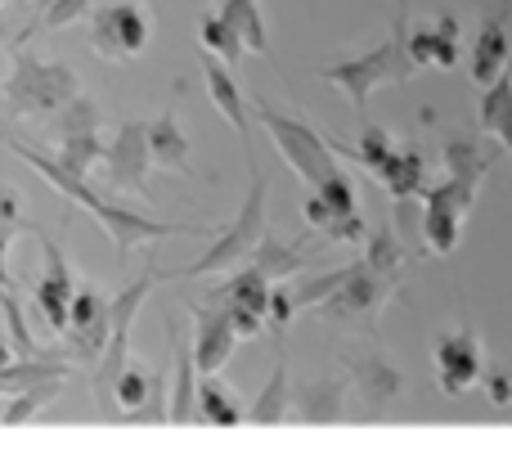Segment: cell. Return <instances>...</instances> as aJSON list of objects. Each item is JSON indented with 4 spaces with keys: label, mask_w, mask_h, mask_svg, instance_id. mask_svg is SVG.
Returning <instances> with one entry per match:
<instances>
[{
    "label": "cell",
    "mask_w": 512,
    "mask_h": 463,
    "mask_svg": "<svg viewBox=\"0 0 512 463\" xmlns=\"http://www.w3.org/2000/svg\"><path fill=\"white\" fill-rule=\"evenodd\" d=\"M409 72H414V59H409V9H405V0H400V18H396V32H391V41L373 45V50L355 54V59L324 63V68H319V77L333 81V86L355 104L360 122H369V117H364V104H369V95L378 86H400Z\"/></svg>",
    "instance_id": "1"
},
{
    "label": "cell",
    "mask_w": 512,
    "mask_h": 463,
    "mask_svg": "<svg viewBox=\"0 0 512 463\" xmlns=\"http://www.w3.org/2000/svg\"><path fill=\"white\" fill-rule=\"evenodd\" d=\"M81 95V77L68 63H45L27 45H14V72L5 81V117H41L59 113L68 99Z\"/></svg>",
    "instance_id": "2"
},
{
    "label": "cell",
    "mask_w": 512,
    "mask_h": 463,
    "mask_svg": "<svg viewBox=\"0 0 512 463\" xmlns=\"http://www.w3.org/2000/svg\"><path fill=\"white\" fill-rule=\"evenodd\" d=\"M162 279H171V270H149V275L131 279V284L122 288V293L108 302V342H104V356L90 365V392H95V410L99 414H113L117 396V374L126 369V347H131V324L135 315H140L144 297L153 293V284H162Z\"/></svg>",
    "instance_id": "3"
},
{
    "label": "cell",
    "mask_w": 512,
    "mask_h": 463,
    "mask_svg": "<svg viewBox=\"0 0 512 463\" xmlns=\"http://www.w3.org/2000/svg\"><path fill=\"white\" fill-rule=\"evenodd\" d=\"M265 194H270V180L265 171L248 162V194H243V207L234 212V221L221 230V239L185 270H171V279H198V275H221V270H234L256 252L265 234Z\"/></svg>",
    "instance_id": "4"
},
{
    "label": "cell",
    "mask_w": 512,
    "mask_h": 463,
    "mask_svg": "<svg viewBox=\"0 0 512 463\" xmlns=\"http://www.w3.org/2000/svg\"><path fill=\"white\" fill-rule=\"evenodd\" d=\"M256 113H261V122H265V131H270V140H274V149H279V158L288 162V167L297 171V176L306 180L310 189H315L324 176H333V171H337L333 144H328L310 122L279 113V108L265 104V99H256Z\"/></svg>",
    "instance_id": "5"
},
{
    "label": "cell",
    "mask_w": 512,
    "mask_h": 463,
    "mask_svg": "<svg viewBox=\"0 0 512 463\" xmlns=\"http://www.w3.org/2000/svg\"><path fill=\"white\" fill-rule=\"evenodd\" d=\"M396 293H400V279L378 275V270H369L364 261H355V270L315 306V315L319 320H351V324H360V329H373L382 306Z\"/></svg>",
    "instance_id": "6"
},
{
    "label": "cell",
    "mask_w": 512,
    "mask_h": 463,
    "mask_svg": "<svg viewBox=\"0 0 512 463\" xmlns=\"http://www.w3.org/2000/svg\"><path fill=\"white\" fill-rule=\"evenodd\" d=\"M423 203H427V216H423V239H427V252L436 257H450L463 239V225H468L472 207H477V189L459 185V180L445 176L441 185H427L423 189Z\"/></svg>",
    "instance_id": "7"
},
{
    "label": "cell",
    "mask_w": 512,
    "mask_h": 463,
    "mask_svg": "<svg viewBox=\"0 0 512 463\" xmlns=\"http://www.w3.org/2000/svg\"><path fill=\"white\" fill-rule=\"evenodd\" d=\"M149 36H153V23L135 0H113V5L90 14V45H95V54L108 63L135 59V54L149 45Z\"/></svg>",
    "instance_id": "8"
},
{
    "label": "cell",
    "mask_w": 512,
    "mask_h": 463,
    "mask_svg": "<svg viewBox=\"0 0 512 463\" xmlns=\"http://www.w3.org/2000/svg\"><path fill=\"white\" fill-rule=\"evenodd\" d=\"M54 140H59V162L77 176H90L99 158H104V140H99V108L90 95H77L59 108L54 117Z\"/></svg>",
    "instance_id": "9"
},
{
    "label": "cell",
    "mask_w": 512,
    "mask_h": 463,
    "mask_svg": "<svg viewBox=\"0 0 512 463\" xmlns=\"http://www.w3.org/2000/svg\"><path fill=\"white\" fill-rule=\"evenodd\" d=\"M337 360H342V369L351 374L346 383L360 392V401L369 405V410L382 414L387 405L400 401V392H405V374H400L378 347H342Z\"/></svg>",
    "instance_id": "10"
},
{
    "label": "cell",
    "mask_w": 512,
    "mask_h": 463,
    "mask_svg": "<svg viewBox=\"0 0 512 463\" xmlns=\"http://www.w3.org/2000/svg\"><path fill=\"white\" fill-rule=\"evenodd\" d=\"M95 221L104 225V234L113 239V248L122 252H131V248H140V243H158V239H171V234H203L207 225H189V221H158V216H149V212H135V207H126V203H99V212H95Z\"/></svg>",
    "instance_id": "11"
},
{
    "label": "cell",
    "mask_w": 512,
    "mask_h": 463,
    "mask_svg": "<svg viewBox=\"0 0 512 463\" xmlns=\"http://www.w3.org/2000/svg\"><path fill=\"white\" fill-rule=\"evenodd\" d=\"M104 167H108V185L126 189V194H149V135L144 122H122L113 140H104Z\"/></svg>",
    "instance_id": "12"
},
{
    "label": "cell",
    "mask_w": 512,
    "mask_h": 463,
    "mask_svg": "<svg viewBox=\"0 0 512 463\" xmlns=\"http://www.w3.org/2000/svg\"><path fill=\"white\" fill-rule=\"evenodd\" d=\"M36 239H41V252H45V275L36 279V311H41V320L63 338V329H68V311H72V297H77V279H72L68 257H63V248L50 239V234L36 230Z\"/></svg>",
    "instance_id": "13"
},
{
    "label": "cell",
    "mask_w": 512,
    "mask_h": 463,
    "mask_svg": "<svg viewBox=\"0 0 512 463\" xmlns=\"http://www.w3.org/2000/svg\"><path fill=\"white\" fill-rule=\"evenodd\" d=\"M207 302H221L225 311H230L239 338H256V333L265 329V311H270V279H265L256 266L243 261L239 275H234L225 288H216Z\"/></svg>",
    "instance_id": "14"
},
{
    "label": "cell",
    "mask_w": 512,
    "mask_h": 463,
    "mask_svg": "<svg viewBox=\"0 0 512 463\" xmlns=\"http://www.w3.org/2000/svg\"><path fill=\"white\" fill-rule=\"evenodd\" d=\"M436 360V378L450 396H463L486 378V360H481V342L472 329H459V333H445L432 351Z\"/></svg>",
    "instance_id": "15"
},
{
    "label": "cell",
    "mask_w": 512,
    "mask_h": 463,
    "mask_svg": "<svg viewBox=\"0 0 512 463\" xmlns=\"http://www.w3.org/2000/svg\"><path fill=\"white\" fill-rule=\"evenodd\" d=\"M63 342L72 347V356L81 365H95L104 356V342H108V302L95 293V288H77L72 297V311H68V329H63Z\"/></svg>",
    "instance_id": "16"
},
{
    "label": "cell",
    "mask_w": 512,
    "mask_h": 463,
    "mask_svg": "<svg viewBox=\"0 0 512 463\" xmlns=\"http://www.w3.org/2000/svg\"><path fill=\"white\" fill-rule=\"evenodd\" d=\"M189 315H194L198 324V338H194V360H198V374H221L225 360L234 356V347H239V329H234L230 311H225L221 302H194L189 306Z\"/></svg>",
    "instance_id": "17"
},
{
    "label": "cell",
    "mask_w": 512,
    "mask_h": 463,
    "mask_svg": "<svg viewBox=\"0 0 512 463\" xmlns=\"http://www.w3.org/2000/svg\"><path fill=\"white\" fill-rule=\"evenodd\" d=\"M0 140H5L9 149H14L18 158H23V162H27V167H32V171H41V176L50 180V185L59 189L63 198H72V203H81V207H86L90 216L99 212V203H104V198H99L95 189H90V180H86V176H77V171H68V167H63L59 158H50V153H41V149H32V144L14 140V135H0Z\"/></svg>",
    "instance_id": "18"
},
{
    "label": "cell",
    "mask_w": 512,
    "mask_h": 463,
    "mask_svg": "<svg viewBox=\"0 0 512 463\" xmlns=\"http://www.w3.org/2000/svg\"><path fill=\"white\" fill-rule=\"evenodd\" d=\"M414 68H454L459 63V18L441 14L432 27H409Z\"/></svg>",
    "instance_id": "19"
},
{
    "label": "cell",
    "mask_w": 512,
    "mask_h": 463,
    "mask_svg": "<svg viewBox=\"0 0 512 463\" xmlns=\"http://www.w3.org/2000/svg\"><path fill=\"white\" fill-rule=\"evenodd\" d=\"M171 333V347H176V387H171V401H167V423H194L198 419V360H194V342L180 338L176 320L167 324Z\"/></svg>",
    "instance_id": "20"
},
{
    "label": "cell",
    "mask_w": 512,
    "mask_h": 463,
    "mask_svg": "<svg viewBox=\"0 0 512 463\" xmlns=\"http://www.w3.org/2000/svg\"><path fill=\"white\" fill-rule=\"evenodd\" d=\"M203 77H207V95H212V104L225 113V122L234 126V135L248 144V99H243V90H239V81H234L230 63H225L221 54L203 50Z\"/></svg>",
    "instance_id": "21"
},
{
    "label": "cell",
    "mask_w": 512,
    "mask_h": 463,
    "mask_svg": "<svg viewBox=\"0 0 512 463\" xmlns=\"http://www.w3.org/2000/svg\"><path fill=\"white\" fill-rule=\"evenodd\" d=\"M342 396H346V383L342 378H310V383H297V392L288 396V410L297 423H333L342 419Z\"/></svg>",
    "instance_id": "22"
},
{
    "label": "cell",
    "mask_w": 512,
    "mask_h": 463,
    "mask_svg": "<svg viewBox=\"0 0 512 463\" xmlns=\"http://www.w3.org/2000/svg\"><path fill=\"white\" fill-rule=\"evenodd\" d=\"M144 135H149V158L158 162V167L167 171H185V176H194V144L185 140V131L176 126V108H162V117H153V122H144Z\"/></svg>",
    "instance_id": "23"
},
{
    "label": "cell",
    "mask_w": 512,
    "mask_h": 463,
    "mask_svg": "<svg viewBox=\"0 0 512 463\" xmlns=\"http://www.w3.org/2000/svg\"><path fill=\"white\" fill-rule=\"evenodd\" d=\"M351 212H360V203H355V185L342 176V171H333V176L319 180L315 194H310L306 207H301V216H306L310 230H328L337 216H351Z\"/></svg>",
    "instance_id": "24"
},
{
    "label": "cell",
    "mask_w": 512,
    "mask_h": 463,
    "mask_svg": "<svg viewBox=\"0 0 512 463\" xmlns=\"http://www.w3.org/2000/svg\"><path fill=\"white\" fill-rule=\"evenodd\" d=\"M508 63H512L508 27L499 23L495 14H486V23H481V32H477V45H472V81H477V86H490Z\"/></svg>",
    "instance_id": "25"
},
{
    "label": "cell",
    "mask_w": 512,
    "mask_h": 463,
    "mask_svg": "<svg viewBox=\"0 0 512 463\" xmlns=\"http://www.w3.org/2000/svg\"><path fill=\"white\" fill-rule=\"evenodd\" d=\"M495 158H499L495 144H472V140H445V149H441L445 176L468 185V189H477V194H481V180H486L490 167H495Z\"/></svg>",
    "instance_id": "26"
},
{
    "label": "cell",
    "mask_w": 512,
    "mask_h": 463,
    "mask_svg": "<svg viewBox=\"0 0 512 463\" xmlns=\"http://www.w3.org/2000/svg\"><path fill=\"white\" fill-rule=\"evenodd\" d=\"M477 122H481V131H490L499 144H504L508 158H512V63L490 81L486 90H481Z\"/></svg>",
    "instance_id": "27"
},
{
    "label": "cell",
    "mask_w": 512,
    "mask_h": 463,
    "mask_svg": "<svg viewBox=\"0 0 512 463\" xmlns=\"http://www.w3.org/2000/svg\"><path fill=\"white\" fill-rule=\"evenodd\" d=\"M373 176H378V185L387 189L391 198L405 203V198H414L427 189V158L418 149H391V158L382 162Z\"/></svg>",
    "instance_id": "28"
},
{
    "label": "cell",
    "mask_w": 512,
    "mask_h": 463,
    "mask_svg": "<svg viewBox=\"0 0 512 463\" xmlns=\"http://www.w3.org/2000/svg\"><path fill=\"white\" fill-rule=\"evenodd\" d=\"M72 374V365L68 360H59L54 351H41V356H32V360H9L5 369H0V392H23V387H32V383H45V378H68Z\"/></svg>",
    "instance_id": "29"
},
{
    "label": "cell",
    "mask_w": 512,
    "mask_h": 463,
    "mask_svg": "<svg viewBox=\"0 0 512 463\" xmlns=\"http://www.w3.org/2000/svg\"><path fill=\"white\" fill-rule=\"evenodd\" d=\"M288 356H279V365H274L270 383L261 387V396H256V405L248 410V419L256 428H279L283 419H288Z\"/></svg>",
    "instance_id": "30"
},
{
    "label": "cell",
    "mask_w": 512,
    "mask_h": 463,
    "mask_svg": "<svg viewBox=\"0 0 512 463\" xmlns=\"http://www.w3.org/2000/svg\"><path fill=\"white\" fill-rule=\"evenodd\" d=\"M198 410H203L198 419L212 423V428H239V423L248 419V414L239 410V401L216 383V374H198Z\"/></svg>",
    "instance_id": "31"
},
{
    "label": "cell",
    "mask_w": 512,
    "mask_h": 463,
    "mask_svg": "<svg viewBox=\"0 0 512 463\" xmlns=\"http://www.w3.org/2000/svg\"><path fill=\"white\" fill-rule=\"evenodd\" d=\"M306 261H310V257H306L301 248H288V243H279L270 230H265L261 243H256V252L248 257V266H256V270H261V275L274 284V279H288L292 270H301Z\"/></svg>",
    "instance_id": "32"
},
{
    "label": "cell",
    "mask_w": 512,
    "mask_h": 463,
    "mask_svg": "<svg viewBox=\"0 0 512 463\" xmlns=\"http://www.w3.org/2000/svg\"><path fill=\"white\" fill-rule=\"evenodd\" d=\"M221 18L243 36V45L256 54H270V36H265V18H261V0H225Z\"/></svg>",
    "instance_id": "33"
},
{
    "label": "cell",
    "mask_w": 512,
    "mask_h": 463,
    "mask_svg": "<svg viewBox=\"0 0 512 463\" xmlns=\"http://www.w3.org/2000/svg\"><path fill=\"white\" fill-rule=\"evenodd\" d=\"M59 392H63V378H45V383H32V387H23V392H14V405L0 414V428H23V423H32L45 405H54Z\"/></svg>",
    "instance_id": "34"
},
{
    "label": "cell",
    "mask_w": 512,
    "mask_h": 463,
    "mask_svg": "<svg viewBox=\"0 0 512 463\" xmlns=\"http://www.w3.org/2000/svg\"><path fill=\"white\" fill-rule=\"evenodd\" d=\"M364 266L378 270V275H391L400 279V266H405V252H400V239H396V225H382V230H373L369 239H364Z\"/></svg>",
    "instance_id": "35"
},
{
    "label": "cell",
    "mask_w": 512,
    "mask_h": 463,
    "mask_svg": "<svg viewBox=\"0 0 512 463\" xmlns=\"http://www.w3.org/2000/svg\"><path fill=\"white\" fill-rule=\"evenodd\" d=\"M198 41H203V50H212V54H221L225 63H239L243 54H248V45H243V36L234 32L230 23H225L221 14H207L203 23H198Z\"/></svg>",
    "instance_id": "36"
},
{
    "label": "cell",
    "mask_w": 512,
    "mask_h": 463,
    "mask_svg": "<svg viewBox=\"0 0 512 463\" xmlns=\"http://www.w3.org/2000/svg\"><path fill=\"white\" fill-rule=\"evenodd\" d=\"M81 14H90V0H50V5H45V14H41V18H32V27H27V32L18 36L14 45H27L36 32H54V27L77 23Z\"/></svg>",
    "instance_id": "37"
},
{
    "label": "cell",
    "mask_w": 512,
    "mask_h": 463,
    "mask_svg": "<svg viewBox=\"0 0 512 463\" xmlns=\"http://www.w3.org/2000/svg\"><path fill=\"white\" fill-rule=\"evenodd\" d=\"M18 230H23V221H18V198H14V189H0V297L14 293V279H9V270H5V252H9V243L18 239Z\"/></svg>",
    "instance_id": "38"
},
{
    "label": "cell",
    "mask_w": 512,
    "mask_h": 463,
    "mask_svg": "<svg viewBox=\"0 0 512 463\" xmlns=\"http://www.w3.org/2000/svg\"><path fill=\"white\" fill-rule=\"evenodd\" d=\"M292 315H297V306H292L288 284H283V279H274V284H270V311H265V324H270L274 338H283V333H288Z\"/></svg>",
    "instance_id": "39"
},
{
    "label": "cell",
    "mask_w": 512,
    "mask_h": 463,
    "mask_svg": "<svg viewBox=\"0 0 512 463\" xmlns=\"http://www.w3.org/2000/svg\"><path fill=\"white\" fill-rule=\"evenodd\" d=\"M486 392H490V401H495V405L512 401V374H508V369H490V374H486Z\"/></svg>",
    "instance_id": "40"
},
{
    "label": "cell",
    "mask_w": 512,
    "mask_h": 463,
    "mask_svg": "<svg viewBox=\"0 0 512 463\" xmlns=\"http://www.w3.org/2000/svg\"><path fill=\"white\" fill-rule=\"evenodd\" d=\"M490 14H495L499 23L508 27V36H512V0H490Z\"/></svg>",
    "instance_id": "41"
},
{
    "label": "cell",
    "mask_w": 512,
    "mask_h": 463,
    "mask_svg": "<svg viewBox=\"0 0 512 463\" xmlns=\"http://www.w3.org/2000/svg\"><path fill=\"white\" fill-rule=\"evenodd\" d=\"M9 360H14V347H9V342H5V338H0V369H5V365H9Z\"/></svg>",
    "instance_id": "42"
},
{
    "label": "cell",
    "mask_w": 512,
    "mask_h": 463,
    "mask_svg": "<svg viewBox=\"0 0 512 463\" xmlns=\"http://www.w3.org/2000/svg\"><path fill=\"white\" fill-rule=\"evenodd\" d=\"M0 77H5V54H0Z\"/></svg>",
    "instance_id": "43"
},
{
    "label": "cell",
    "mask_w": 512,
    "mask_h": 463,
    "mask_svg": "<svg viewBox=\"0 0 512 463\" xmlns=\"http://www.w3.org/2000/svg\"><path fill=\"white\" fill-rule=\"evenodd\" d=\"M0 36H5V18H0Z\"/></svg>",
    "instance_id": "44"
},
{
    "label": "cell",
    "mask_w": 512,
    "mask_h": 463,
    "mask_svg": "<svg viewBox=\"0 0 512 463\" xmlns=\"http://www.w3.org/2000/svg\"><path fill=\"white\" fill-rule=\"evenodd\" d=\"M0 5H5V0H0Z\"/></svg>",
    "instance_id": "45"
},
{
    "label": "cell",
    "mask_w": 512,
    "mask_h": 463,
    "mask_svg": "<svg viewBox=\"0 0 512 463\" xmlns=\"http://www.w3.org/2000/svg\"><path fill=\"white\" fill-rule=\"evenodd\" d=\"M149 5H153V0H149Z\"/></svg>",
    "instance_id": "46"
}]
</instances>
